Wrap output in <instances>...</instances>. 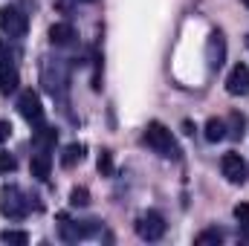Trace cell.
Masks as SVG:
<instances>
[{"mask_svg":"<svg viewBox=\"0 0 249 246\" xmlns=\"http://www.w3.org/2000/svg\"><path fill=\"white\" fill-rule=\"evenodd\" d=\"M29 209H32V203H29V197L23 194L20 185H3V191H0V214L3 217L23 220L29 214Z\"/></svg>","mask_w":249,"mask_h":246,"instance_id":"cell-1","label":"cell"},{"mask_svg":"<svg viewBox=\"0 0 249 246\" xmlns=\"http://www.w3.org/2000/svg\"><path fill=\"white\" fill-rule=\"evenodd\" d=\"M145 142H148L160 157H165V159H177V157H180V148H177L171 130L162 122H148V127H145Z\"/></svg>","mask_w":249,"mask_h":246,"instance_id":"cell-2","label":"cell"},{"mask_svg":"<svg viewBox=\"0 0 249 246\" xmlns=\"http://www.w3.org/2000/svg\"><path fill=\"white\" fill-rule=\"evenodd\" d=\"M29 29V18L18 6H3L0 9V32L9 38H23Z\"/></svg>","mask_w":249,"mask_h":246,"instance_id":"cell-3","label":"cell"},{"mask_svg":"<svg viewBox=\"0 0 249 246\" xmlns=\"http://www.w3.org/2000/svg\"><path fill=\"white\" fill-rule=\"evenodd\" d=\"M220 171H223V177L232 185H244L247 177H249V162L241 154L229 151V154H223V159H220Z\"/></svg>","mask_w":249,"mask_h":246,"instance_id":"cell-4","label":"cell"},{"mask_svg":"<svg viewBox=\"0 0 249 246\" xmlns=\"http://www.w3.org/2000/svg\"><path fill=\"white\" fill-rule=\"evenodd\" d=\"M165 217L160 214V211H145V214H139V220H136V235L142 238V241H160L162 235H165Z\"/></svg>","mask_w":249,"mask_h":246,"instance_id":"cell-5","label":"cell"},{"mask_svg":"<svg viewBox=\"0 0 249 246\" xmlns=\"http://www.w3.org/2000/svg\"><path fill=\"white\" fill-rule=\"evenodd\" d=\"M18 113L26 119L29 124H38L44 122V105H41V96L35 93V90H23L20 96H18Z\"/></svg>","mask_w":249,"mask_h":246,"instance_id":"cell-6","label":"cell"},{"mask_svg":"<svg viewBox=\"0 0 249 246\" xmlns=\"http://www.w3.org/2000/svg\"><path fill=\"white\" fill-rule=\"evenodd\" d=\"M226 93L229 96H249V67L247 64H235L229 78H226Z\"/></svg>","mask_w":249,"mask_h":246,"instance_id":"cell-7","label":"cell"},{"mask_svg":"<svg viewBox=\"0 0 249 246\" xmlns=\"http://www.w3.org/2000/svg\"><path fill=\"white\" fill-rule=\"evenodd\" d=\"M41 78H44L47 90L55 96V93H61L64 87H67V67H64L61 61H55V72H53L50 61H44V67H41Z\"/></svg>","mask_w":249,"mask_h":246,"instance_id":"cell-8","label":"cell"},{"mask_svg":"<svg viewBox=\"0 0 249 246\" xmlns=\"http://www.w3.org/2000/svg\"><path fill=\"white\" fill-rule=\"evenodd\" d=\"M223 58H226V41L220 32H212L209 35V47H206V61H209V70H220L223 67Z\"/></svg>","mask_w":249,"mask_h":246,"instance_id":"cell-9","label":"cell"},{"mask_svg":"<svg viewBox=\"0 0 249 246\" xmlns=\"http://www.w3.org/2000/svg\"><path fill=\"white\" fill-rule=\"evenodd\" d=\"M72 41H75L72 23L61 20V23H53V26H50V44H53V47H70Z\"/></svg>","mask_w":249,"mask_h":246,"instance_id":"cell-10","label":"cell"},{"mask_svg":"<svg viewBox=\"0 0 249 246\" xmlns=\"http://www.w3.org/2000/svg\"><path fill=\"white\" fill-rule=\"evenodd\" d=\"M29 171H32L35 180H47L50 171H53V157H50V151H38V154L32 157V162H29Z\"/></svg>","mask_w":249,"mask_h":246,"instance_id":"cell-11","label":"cell"},{"mask_svg":"<svg viewBox=\"0 0 249 246\" xmlns=\"http://www.w3.org/2000/svg\"><path fill=\"white\" fill-rule=\"evenodd\" d=\"M55 142H58V130L38 124V130H35V136H32V145H35L38 151H50V148H55Z\"/></svg>","mask_w":249,"mask_h":246,"instance_id":"cell-12","label":"cell"},{"mask_svg":"<svg viewBox=\"0 0 249 246\" xmlns=\"http://www.w3.org/2000/svg\"><path fill=\"white\" fill-rule=\"evenodd\" d=\"M18 84H20L18 70H15L12 64H3V67H0V93H3V96H9V93H15V90H18Z\"/></svg>","mask_w":249,"mask_h":246,"instance_id":"cell-13","label":"cell"},{"mask_svg":"<svg viewBox=\"0 0 249 246\" xmlns=\"http://www.w3.org/2000/svg\"><path fill=\"white\" fill-rule=\"evenodd\" d=\"M84 145L81 142H70L67 148H64V154H61V165L64 168H72V165H78L81 159H84Z\"/></svg>","mask_w":249,"mask_h":246,"instance_id":"cell-14","label":"cell"},{"mask_svg":"<svg viewBox=\"0 0 249 246\" xmlns=\"http://www.w3.org/2000/svg\"><path fill=\"white\" fill-rule=\"evenodd\" d=\"M206 139H209V142L226 139V122H223V119H209V122H206Z\"/></svg>","mask_w":249,"mask_h":246,"instance_id":"cell-15","label":"cell"},{"mask_svg":"<svg viewBox=\"0 0 249 246\" xmlns=\"http://www.w3.org/2000/svg\"><path fill=\"white\" fill-rule=\"evenodd\" d=\"M0 244L26 246L29 244V235H26V232H18V229H6V232H0Z\"/></svg>","mask_w":249,"mask_h":246,"instance_id":"cell-16","label":"cell"},{"mask_svg":"<svg viewBox=\"0 0 249 246\" xmlns=\"http://www.w3.org/2000/svg\"><path fill=\"white\" fill-rule=\"evenodd\" d=\"M223 241V235L217 232V229H209V232H200L197 238H194V244L197 246H206V244H220Z\"/></svg>","mask_w":249,"mask_h":246,"instance_id":"cell-17","label":"cell"},{"mask_svg":"<svg viewBox=\"0 0 249 246\" xmlns=\"http://www.w3.org/2000/svg\"><path fill=\"white\" fill-rule=\"evenodd\" d=\"M99 171H102V177H110L113 174V157H110V151H102L99 154Z\"/></svg>","mask_w":249,"mask_h":246,"instance_id":"cell-18","label":"cell"},{"mask_svg":"<svg viewBox=\"0 0 249 246\" xmlns=\"http://www.w3.org/2000/svg\"><path fill=\"white\" fill-rule=\"evenodd\" d=\"M70 203L72 206H90V191L81 185V188H72L70 191Z\"/></svg>","mask_w":249,"mask_h":246,"instance_id":"cell-19","label":"cell"},{"mask_svg":"<svg viewBox=\"0 0 249 246\" xmlns=\"http://www.w3.org/2000/svg\"><path fill=\"white\" fill-rule=\"evenodd\" d=\"M15 168H18V159L9 151H0V174H12Z\"/></svg>","mask_w":249,"mask_h":246,"instance_id":"cell-20","label":"cell"},{"mask_svg":"<svg viewBox=\"0 0 249 246\" xmlns=\"http://www.w3.org/2000/svg\"><path fill=\"white\" fill-rule=\"evenodd\" d=\"M232 214H235V220H238L241 226H249V203H238Z\"/></svg>","mask_w":249,"mask_h":246,"instance_id":"cell-21","label":"cell"},{"mask_svg":"<svg viewBox=\"0 0 249 246\" xmlns=\"http://www.w3.org/2000/svg\"><path fill=\"white\" fill-rule=\"evenodd\" d=\"M3 64H12V50H9V44L0 41V67Z\"/></svg>","mask_w":249,"mask_h":246,"instance_id":"cell-22","label":"cell"},{"mask_svg":"<svg viewBox=\"0 0 249 246\" xmlns=\"http://www.w3.org/2000/svg\"><path fill=\"white\" fill-rule=\"evenodd\" d=\"M9 136H12V124H9V122H3V119H0V142H6Z\"/></svg>","mask_w":249,"mask_h":246,"instance_id":"cell-23","label":"cell"},{"mask_svg":"<svg viewBox=\"0 0 249 246\" xmlns=\"http://www.w3.org/2000/svg\"><path fill=\"white\" fill-rule=\"evenodd\" d=\"M81 3H96V0H81Z\"/></svg>","mask_w":249,"mask_h":246,"instance_id":"cell-24","label":"cell"},{"mask_svg":"<svg viewBox=\"0 0 249 246\" xmlns=\"http://www.w3.org/2000/svg\"><path fill=\"white\" fill-rule=\"evenodd\" d=\"M244 6H247V9H249V0H244Z\"/></svg>","mask_w":249,"mask_h":246,"instance_id":"cell-25","label":"cell"},{"mask_svg":"<svg viewBox=\"0 0 249 246\" xmlns=\"http://www.w3.org/2000/svg\"><path fill=\"white\" fill-rule=\"evenodd\" d=\"M247 50H249V35H247Z\"/></svg>","mask_w":249,"mask_h":246,"instance_id":"cell-26","label":"cell"}]
</instances>
